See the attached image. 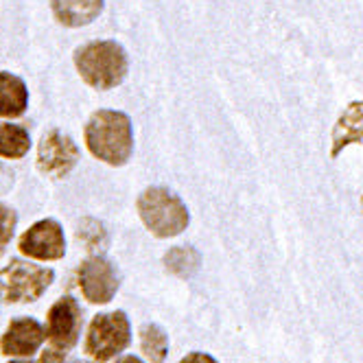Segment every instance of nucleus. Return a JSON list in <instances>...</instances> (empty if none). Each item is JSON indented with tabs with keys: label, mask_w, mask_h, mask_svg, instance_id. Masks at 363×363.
<instances>
[{
	"label": "nucleus",
	"mask_w": 363,
	"mask_h": 363,
	"mask_svg": "<svg viewBox=\"0 0 363 363\" xmlns=\"http://www.w3.org/2000/svg\"><path fill=\"white\" fill-rule=\"evenodd\" d=\"M132 340V330H129V320L123 311L114 313H101L92 320L88 337H86V352L103 363L112 357L121 354Z\"/></svg>",
	"instance_id": "39448f33"
},
{
	"label": "nucleus",
	"mask_w": 363,
	"mask_h": 363,
	"mask_svg": "<svg viewBox=\"0 0 363 363\" xmlns=\"http://www.w3.org/2000/svg\"><path fill=\"white\" fill-rule=\"evenodd\" d=\"M29 106V90L20 77L0 72V116L18 118Z\"/></svg>",
	"instance_id": "ddd939ff"
},
{
	"label": "nucleus",
	"mask_w": 363,
	"mask_h": 363,
	"mask_svg": "<svg viewBox=\"0 0 363 363\" xmlns=\"http://www.w3.org/2000/svg\"><path fill=\"white\" fill-rule=\"evenodd\" d=\"M179 363H217L211 354H203V352H191L189 357H184Z\"/></svg>",
	"instance_id": "6ab92c4d"
},
{
	"label": "nucleus",
	"mask_w": 363,
	"mask_h": 363,
	"mask_svg": "<svg viewBox=\"0 0 363 363\" xmlns=\"http://www.w3.org/2000/svg\"><path fill=\"white\" fill-rule=\"evenodd\" d=\"M74 66L90 88L112 90L125 82L129 60L121 44L112 40H94L74 50Z\"/></svg>",
	"instance_id": "f03ea898"
},
{
	"label": "nucleus",
	"mask_w": 363,
	"mask_h": 363,
	"mask_svg": "<svg viewBox=\"0 0 363 363\" xmlns=\"http://www.w3.org/2000/svg\"><path fill=\"white\" fill-rule=\"evenodd\" d=\"M55 18L66 27H86L103 11V0H50Z\"/></svg>",
	"instance_id": "f8f14e48"
},
{
	"label": "nucleus",
	"mask_w": 363,
	"mask_h": 363,
	"mask_svg": "<svg viewBox=\"0 0 363 363\" xmlns=\"http://www.w3.org/2000/svg\"><path fill=\"white\" fill-rule=\"evenodd\" d=\"M18 223V215L9 208V206L0 203V256L7 250V245L13 239V230Z\"/></svg>",
	"instance_id": "f3484780"
},
{
	"label": "nucleus",
	"mask_w": 363,
	"mask_h": 363,
	"mask_svg": "<svg viewBox=\"0 0 363 363\" xmlns=\"http://www.w3.org/2000/svg\"><path fill=\"white\" fill-rule=\"evenodd\" d=\"M361 213H363V197H361Z\"/></svg>",
	"instance_id": "5701e85b"
},
{
	"label": "nucleus",
	"mask_w": 363,
	"mask_h": 363,
	"mask_svg": "<svg viewBox=\"0 0 363 363\" xmlns=\"http://www.w3.org/2000/svg\"><path fill=\"white\" fill-rule=\"evenodd\" d=\"M82 333V306L72 298L57 300L48 311L46 337L57 350H70Z\"/></svg>",
	"instance_id": "1a4fd4ad"
},
{
	"label": "nucleus",
	"mask_w": 363,
	"mask_h": 363,
	"mask_svg": "<svg viewBox=\"0 0 363 363\" xmlns=\"http://www.w3.org/2000/svg\"><path fill=\"white\" fill-rule=\"evenodd\" d=\"M53 278L55 272L48 267L11 261L0 272V296L5 302H35L46 294Z\"/></svg>",
	"instance_id": "20e7f679"
},
{
	"label": "nucleus",
	"mask_w": 363,
	"mask_h": 363,
	"mask_svg": "<svg viewBox=\"0 0 363 363\" xmlns=\"http://www.w3.org/2000/svg\"><path fill=\"white\" fill-rule=\"evenodd\" d=\"M86 145L94 158L112 167H123L134 153V129L127 114L99 110L86 125Z\"/></svg>",
	"instance_id": "f257e3e1"
},
{
	"label": "nucleus",
	"mask_w": 363,
	"mask_h": 363,
	"mask_svg": "<svg viewBox=\"0 0 363 363\" xmlns=\"http://www.w3.org/2000/svg\"><path fill=\"white\" fill-rule=\"evenodd\" d=\"M79 287L88 302L108 304L118 291V274L103 256H90L79 267Z\"/></svg>",
	"instance_id": "0eeeda50"
},
{
	"label": "nucleus",
	"mask_w": 363,
	"mask_h": 363,
	"mask_svg": "<svg viewBox=\"0 0 363 363\" xmlns=\"http://www.w3.org/2000/svg\"><path fill=\"white\" fill-rule=\"evenodd\" d=\"M116 363H143V361H140L138 357H132V354H127V357H121V359H118Z\"/></svg>",
	"instance_id": "412c9836"
},
{
	"label": "nucleus",
	"mask_w": 363,
	"mask_h": 363,
	"mask_svg": "<svg viewBox=\"0 0 363 363\" xmlns=\"http://www.w3.org/2000/svg\"><path fill=\"white\" fill-rule=\"evenodd\" d=\"M79 162V147L74 140L60 132V129H50L40 140L38 149V167L44 175L50 177H66Z\"/></svg>",
	"instance_id": "423d86ee"
},
{
	"label": "nucleus",
	"mask_w": 363,
	"mask_h": 363,
	"mask_svg": "<svg viewBox=\"0 0 363 363\" xmlns=\"http://www.w3.org/2000/svg\"><path fill=\"white\" fill-rule=\"evenodd\" d=\"M330 158H340V153L350 145H363V101H352L337 118L330 138Z\"/></svg>",
	"instance_id": "9b49d317"
},
{
	"label": "nucleus",
	"mask_w": 363,
	"mask_h": 363,
	"mask_svg": "<svg viewBox=\"0 0 363 363\" xmlns=\"http://www.w3.org/2000/svg\"><path fill=\"white\" fill-rule=\"evenodd\" d=\"M31 149V136L24 127L0 123V158L18 160L24 158Z\"/></svg>",
	"instance_id": "4468645a"
},
{
	"label": "nucleus",
	"mask_w": 363,
	"mask_h": 363,
	"mask_svg": "<svg viewBox=\"0 0 363 363\" xmlns=\"http://www.w3.org/2000/svg\"><path fill=\"white\" fill-rule=\"evenodd\" d=\"M138 213L147 230L160 239L182 235L191 221L186 203L162 186H151L140 193Z\"/></svg>",
	"instance_id": "7ed1b4c3"
},
{
	"label": "nucleus",
	"mask_w": 363,
	"mask_h": 363,
	"mask_svg": "<svg viewBox=\"0 0 363 363\" xmlns=\"http://www.w3.org/2000/svg\"><path fill=\"white\" fill-rule=\"evenodd\" d=\"M20 252L38 261H60L66 254L64 230L53 219H42L33 223L20 237Z\"/></svg>",
	"instance_id": "6e6552de"
},
{
	"label": "nucleus",
	"mask_w": 363,
	"mask_h": 363,
	"mask_svg": "<svg viewBox=\"0 0 363 363\" xmlns=\"http://www.w3.org/2000/svg\"><path fill=\"white\" fill-rule=\"evenodd\" d=\"M11 363H29V361H11Z\"/></svg>",
	"instance_id": "4be33fe9"
},
{
	"label": "nucleus",
	"mask_w": 363,
	"mask_h": 363,
	"mask_svg": "<svg viewBox=\"0 0 363 363\" xmlns=\"http://www.w3.org/2000/svg\"><path fill=\"white\" fill-rule=\"evenodd\" d=\"M77 237L88 245V250H94V247L106 243V230H103V225L96 221H92V230H88V225L84 221V225L79 228V232H77Z\"/></svg>",
	"instance_id": "a211bd4d"
},
{
	"label": "nucleus",
	"mask_w": 363,
	"mask_h": 363,
	"mask_svg": "<svg viewBox=\"0 0 363 363\" xmlns=\"http://www.w3.org/2000/svg\"><path fill=\"white\" fill-rule=\"evenodd\" d=\"M140 348L145 352V357L151 363H162L167 359L169 352V340H167V333L155 326V324H147L140 330Z\"/></svg>",
	"instance_id": "dca6fc26"
},
{
	"label": "nucleus",
	"mask_w": 363,
	"mask_h": 363,
	"mask_svg": "<svg viewBox=\"0 0 363 363\" xmlns=\"http://www.w3.org/2000/svg\"><path fill=\"white\" fill-rule=\"evenodd\" d=\"M40 363H64V354L57 350H44V354L40 357Z\"/></svg>",
	"instance_id": "aec40b11"
},
{
	"label": "nucleus",
	"mask_w": 363,
	"mask_h": 363,
	"mask_svg": "<svg viewBox=\"0 0 363 363\" xmlns=\"http://www.w3.org/2000/svg\"><path fill=\"white\" fill-rule=\"evenodd\" d=\"M199 261H201L199 252H197L195 247H189V245L173 247V250H169L167 256H164L167 269L173 272L175 276H182V278L193 276V274L199 269Z\"/></svg>",
	"instance_id": "2eb2a0df"
},
{
	"label": "nucleus",
	"mask_w": 363,
	"mask_h": 363,
	"mask_svg": "<svg viewBox=\"0 0 363 363\" xmlns=\"http://www.w3.org/2000/svg\"><path fill=\"white\" fill-rule=\"evenodd\" d=\"M46 340V330L33 318H20L13 320L3 340H0V350L7 357H31L40 350Z\"/></svg>",
	"instance_id": "9d476101"
}]
</instances>
